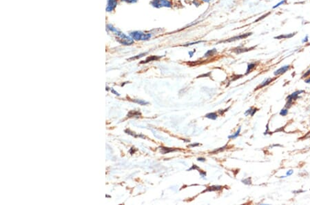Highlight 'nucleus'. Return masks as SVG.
<instances>
[{
  "mask_svg": "<svg viewBox=\"0 0 310 205\" xmlns=\"http://www.w3.org/2000/svg\"><path fill=\"white\" fill-rule=\"evenodd\" d=\"M290 65H285V66H283L281 67L280 68H279L278 70H276L275 72H274V75L276 76H278L279 75H281V74H283L285 72H286L287 70L290 69Z\"/></svg>",
  "mask_w": 310,
  "mask_h": 205,
  "instance_id": "nucleus-7",
  "label": "nucleus"
},
{
  "mask_svg": "<svg viewBox=\"0 0 310 205\" xmlns=\"http://www.w3.org/2000/svg\"><path fill=\"white\" fill-rule=\"evenodd\" d=\"M130 37L136 41H147L152 38L151 33L143 32L140 30H135L130 33Z\"/></svg>",
  "mask_w": 310,
  "mask_h": 205,
  "instance_id": "nucleus-2",
  "label": "nucleus"
},
{
  "mask_svg": "<svg viewBox=\"0 0 310 205\" xmlns=\"http://www.w3.org/2000/svg\"><path fill=\"white\" fill-rule=\"evenodd\" d=\"M296 35V32L294 33H290V34H286V35H281L278 36V37H275V39H278V40H281V39H290L292 38L293 36Z\"/></svg>",
  "mask_w": 310,
  "mask_h": 205,
  "instance_id": "nucleus-10",
  "label": "nucleus"
},
{
  "mask_svg": "<svg viewBox=\"0 0 310 205\" xmlns=\"http://www.w3.org/2000/svg\"><path fill=\"white\" fill-rule=\"evenodd\" d=\"M141 116V113L139 111H137V110H131L128 114V117H129V118H131V117H139V116Z\"/></svg>",
  "mask_w": 310,
  "mask_h": 205,
  "instance_id": "nucleus-13",
  "label": "nucleus"
},
{
  "mask_svg": "<svg viewBox=\"0 0 310 205\" xmlns=\"http://www.w3.org/2000/svg\"><path fill=\"white\" fill-rule=\"evenodd\" d=\"M286 2H287V0H283V1L280 2H279L278 4H276L274 6H273V8L274 9L276 8H278V7H279L280 6L283 5V4H285L286 3Z\"/></svg>",
  "mask_w": 310,
  "mask_h": 205,
  "instance_id": "nucleus-20",
  "label": "nucleus"
},
{
  "mask_svg": "<svg viewBox=\"0 0 310 205\" xmlns=\"http://www.w3.org/2000/svg\"><path fill=\"white\" fill-rule=\"evenodd\" d=\"M293 172H294V171H293L292 170H288V171H287V176H291V175H292V173H293Z\"/></svg>",
  "mask_w": 310,
  "mask_h": 205,
  "instance_id": "nucleus-32",
  "label": "nucleus"
},
{
  "mask_svg": "<svg viewBox=\"0 0 310 205\" xmlns=\"http://www.w3.org/2000/svg\"><path fill=\"white\" fill-rule=\"evenodd\" d=\"M199 174H200V176H201L202 178H204V177L206 176V172L205 171H203V170H200L199 171Z\"/></svg>",
  "mask_w": 310,
  "mask_h": 205,
  "instance_id": "nucleus-26",
  "label": "nucleus"
},
{
  "mask_svg": "<svg viewBox=\"0 0 310 205\" xmlns=\"http://www.w3.org/2000/svg\"><path fill=\"white\" fill-rule=\"evenodd\" d=\"M256 67V64L254 63H250L247 65V71H246V75L247 74H249L250 72H251V71L254 68Z\"/></svg>",
  "mask_w": 310,
  "mask_h": 205,
  "instance_id": "nucleus-15",
  "label": "nucleus"
},
{
  "mask_svg": "<svg viewBox=\"0 0 310 205\" xmlns=\"http://www.w3.org/2000/svg\"><path fill=\"white\" fill-rule=\"evenodd\" d=\"M205 117L206 118L210 119V120H216L217 119V118H218V116L216 115V113H210L206 114Z\"/></svg>",
  "mask_w": 310,
  "mask_h": 205,
  "instance_id": "nucleus-12",
  "label": "nucleus"
},
{
  "mask_svg": "<svg viewBox=\"0 0 310 205\" xmlns=\"http://www.w3.org/2000/svg\"><path fill=\"white\" fill-rule=\"evenodd\" d=\"M150 4L154 8H172V4L169 0H152Z\"/></svg>",
  "mask_w": 310,
  "mask_h": 205,
  "instance_id": "nucleus-3",
  "label": "nucleus"
},
{
  "mask_svg": "<svg viewBox=\"0 0 310 205\" xmlns=\"http://www.w3.org/2000/svg\"><path fill=\"white\" fill-rule=\"evenodd\" d=\"M198 170V172H199V171L201 170V169L199 168V167H198V166H196V165L194 164L192 166V167L189 168V169H188V170H187V171H189V170Z\"/></svg>",
  "mask_w": 310,
  "mask_h": 205,
  "instance_id": "nucleus-23",
  "label": "nucleus"
},
{
  "mask_svg": "<svg viewBox=\"0 0 310 205\" xmlns=\"http://www.w3.org/2000/svg\"><path fill=\"white\" fill-rule=\"evenodd\" d=\"M194 52H195V50H194V51H192V52H191V51H189V52H188V54H189V56H190V58H192V56H193V54H194Z\"/></svg>",
  "mask_w": 310,
  "mask_h": 205,
  "instance_id": "nucleus-34",
  "label": "nucleus"
},
{
  "mask_svg": "<svg viewBox=\"0 0 310 205\" xmlns=\"http://www.w3.org/2000/svg\"><path fill=\"white\" fill-rule=\"evenodd\" d=\"M107 31L112 32L113 35L115 36V38L119 43H120L122 45L125 46H130L132 45L135 42V40L132 39L130 35H127L124 32H121L119 29L115 28L112 26V24H108L106 26Z\"/></svg>",
  "mask_w": 310,
  "mask_h": 205,
  "instance_id": "nucleus-1",
  "label": "nucleus"
},
{
  "mask_svg": "<svg viewBox=\"0 0 310 205\" xmlns=\"http://www.w3.org/2000/svg\"><path fill=\"white\" fill-rule=\"evenodd\" d=\"M252 35V33L251 32H247V33H245V34H243V35H238V36H235V37H233L232 38H230L229 40H227L224 41L223 42H234V41H236V40H243V39H245V38H247L248 36H250V35Z\"/></svg>",
  "mask_w": 310,
  "mask_h": 205,
  "instance_id": "nucleus-6",
  "label": "nucleus"
},
{
  "mask_svg": "<svg viewBox=\"0 0 310 205\" xmlns=\"http://www.w3.org/2000/svg\"><path fill=\"white\" fill-rule=\"evenodd\" d=\"M252 111H253V108H250L249 109L245 111V116H249V115L251 116V114H252Z\"/></svg>",
  "mask_w": 310,
  "mask_h": 205,
  "instance_id": "nucleus-25",
  "label": "nucleus"
},
{
  "mask_svg": "<svg viewBox=\"0 0 310 205\" xmlns=\"http://www.w3.org/2000/svg\"><path fill=\"white\" fill-rule=\"evenodd\" d=\"M161 152L163 154H166V153H171V152H174V151H177L179 149L178 148H168V147H164V146H161Z\"/></svg>",
  "mask_w": 310,
  "mask_h": 205,
  "instance_id": "nucleus-8",
  "label": "nucleus"
},
{
  "mask_svg": "<svg viewBox=\"0 0 310 205\" xmlns=\"http://www.w3.org/2000/svg\"><path fill=\"white\" fill-rule=\"evenodd\" d=\"M272 81H273V79H272V78H267V79H265L264 81L262 82L261 84L259 86H258L257 88H256V89H259V88H263V87L267 86V85H268V84H270V83H271Z\"/></svg>",
  "mask_w": 310,
  "mask_h": 205,
  "instance_id": "nucleus-11",
  "label": "nucleus"
},
{
  "mask_svg": "<svg viewBox=\"0 0 310 205\" xmlns=\"http://www.w3.org/2000/svg\"><path fill=\"white\" fill-rule=\"evenodd\" d=\"M305 91L304 90H297L296 92H293L292 95H290L287 97V102L286 105H285V107L286 108H289V107L291 106V105L292 104V102L294 100H296V99L299 98V96L300 94H301L303 92H304Z\"/></svg>",
  "mask_w": 310,
  "mask_h": 205,
  "instance_id": "nucleus-4",
  "label": "nucleus"
},
{
  "mask_svg": "<svg viewBox=\"0 0 310 205\" xmlns=\"http://www.w3.org/2000/svg\"><path fill=\"white\" fill-rule=\"evenodd\" d=\"M111 91H112V92L113 93V94H115V95H116V96H120V94H119L118 92H117V91H116L114 88H111Z\"/></svg>",
  "mask_w": 310,
  "mask_h": 205,
  "instance_id": "nucleus-30",
  "label": "nucleus"
},
{
  "mask_svg": "<svg viewBox=\"0 0 310 205\" xmlns=\"http://www.w3.org/2000/svg\"><path fill=\"white\" fill-rule=\"evenodd\" d=\"M305 83H307V84H310V78L309 79H307L305 80Z\"/></svg>",
  "mask_w": 310,
  "mask_h": 205,
  "instance_id": "nucleus-35",
  "label": "nucleus"
},
{
  "mask_svg": "<svg viewBox=\"0 0 310 205\" xmlns=\"http://www.w3.org/2000/svg\"><path fill=\"white\" fill-rule=\"evenodd\" d=\"M117 6V0H108L106 10L107 12H112Z\"/></svg>",
  "mask_w": 310,
  "mask_h": 205,
  "instance_id": "nucleus-5",
  "label": "nucleus"
},
{
  "mask_svg": "<svg viewBox=\"0 0 310 205\" xmlns=\"http://www.w3.org/2000/svg\"><path fill=\"white\" fill-rule=\"evenodd\" d=\"M199 145H200L199 143H193L192 144H189L187 146L188 147H195V146H198Z\"/></svg>",
  "mask_w": 310,
  "mask_h": 205,
  "instance_id": "nucleus-27",
  "label": "nucleus"
},
{
  "mask_svg": "<svg viewBox=\"0 0 310 205\" xmlns=\"http://www.w3.org/2000/svg\"><path fill=\"white\" fill-rule=\"evenodd\" d=\"M287 113H288V110L282 109L281 110V112H280V115L282 116H287Z\"/></svg>",
  "mask_w": 310,
  "mask_h": 205,
  "instance_id": "nucleus-22",
  "label": "nucleus"
},
{
  "mask_svg": "<svg viewBox=\"0 0 310 205\" xmlns=\"http://www.w3.org/2000/svg\"><path fill=\"white\" fill-rule=\"evenodd\" d=\"M146 54H147V52H144V53H142V54H140V55H138L137 56H136V57H135V58L133 57V58H130L129 60H137V59H139V58H142V57H144V55H146Z\"/></svg>",
  "mask_w": 310,
  "mask_h": 205,
  "instance_id": "nucleus-21",
  "label": "nucleus"
},
{
  "mask_svg": "<svg viewBox=\"0 0 310 205\" xmlns=\"http://www.w3.org/2000/svg\"><path fill=\"white\" fill-rule=\"evenodd\" d=\"M197 160L199 161V162H205V159L204 158H197Z\"/></svg>",
  "mask_w": 310,
  "mask_h": 205,
  "instance_id": "nucleus-31",
  "label": "nucleus"
},
{
  "mask_svg": "<svg viewBox=\"0 0 310 205\" xmlns=\"http://www.w3.org/2000/svg\"><path fill=\"white\" fill-rule=\"evenodd\" d=\"M310 75V69H309L307 70V72L305 73L304 75H303V78H307V76H309Z\"/></svg>",
  "mask_w": 310,
  "mask_h": 205,
  "instance_id": "nucleus-28",
  "label": "nucleus"
},
{
  "mask_svg": "<svg viewBox=\"0 0 310 205\" xmlns=\"http://www.w3.org/2000/svg\"><path fill=\"white\" fill-rule=\"evenodd\" d=\"M216 52V50L215 48H214L212 50H208L207 52L204 55V57L205 58H207V57H210V56H212L215 54Z\"/></svg>",
  "mask_w": 310,
  "mask_h": 205,
  "instance_id": "nucleus-17",
  "label": "nucleus"
},
{
  "mask_svg": "<svg viewBox=\"0 0 310 205\" xmlns=\"http://www.w3.org/2000/svg\"><path fill=\"white\" fill-rule=\"evenodd\" d=\"M242 182L245 184L250 185L252 184V180H251V178H247L246 179H244L242 180Z\"/></svg>",
  "mask_w": 310,
  "mask_h": 205,
  "instance_id": "nucleus-19",
  "label": "nucleus"
},
{
  "mask_svg": "<svg viewBox=\"0 0 310 205\" xmlns=\"http://www.w3.org/2000/svg\"><path fill=\"white\" fill-rule=\"evenodd\" d=\"M132 101L134 102L135 103L139 104V105H142V106H145V105L149 104L148 102L145 101V100H138V99H136V100H132Z\"/></svg>",
  "mask_w": 310,
  "mask_h": 205,
  "instance_id": "nucleus-14",
  "label": "nucleus"
},
{
  "mask_svg": "<svg viewBox=\"0 0 310 205\" xmlns=\"http://www.w3.org/2000/svg\"><path fill=\"white\" fill-rule=\"evenodd\" d=\"M241 127H239V128L238 129V130L236 132L234 135H231V136H228V138L229 139H235L238 136H239V134L241 133Z\"/></svg>",
  "mask_w": 310,
  "mask_h": 205,
  "instance_id": "nucleus-18",
  "label": "nucleus"
},
{
  "mask_svg": "<svg viewBox=\"0 0 310 205\" xmlns=\"http://www.w3.org/2000/svg\"><path fill=\"white\" fill-rule=\"evenodd\" d=\"M257 110H258V108H253V111H252V114H251V116H254V113H255Z\"/></svg>",
  "mask_w": 310,
  "mask_h": 205,
  "instance_id": "nucleus-33",
  "label": "nucleus"
},
{
  "mask_svg": "<svg viewBox=\"0 0 310 205\" xmlns=\"http://www.w3.org/2000/svg\"><path fill=\"white\" fill-rule=\"evenodd\" d=\"M121 2H126V3H128V4H135V3H137L139 0H121Z\"/></svg>",
  "mask_w": 310,
  "mask_h": 205,
  "instance_id": "nucleus-24",
  "label": "nucleus"
},
{
  "mask_svg": "<svg viewBox=\"0 0 310 205\" xmlns=\"http://www.w3.org/2000/svg\"><path fill=\"white\" fill-rule=\"evenodd\" d=\"M223 187L221 186H208L206 190H205L203 192H207V191H216L221 190Z\"/></svg>",
  "mask_w": 310,
  "mask_h": 205,
  "instance_id": "nucleus-9",
  "label": "nucleus"
},
{
  "mask_svg": "<svg viewBox=\"0 0 310 205\" xmlns=\"http://www.w3.org/2000/svg\"><path fill=\"white\" fill-rule=\"evenodd\" d=\"M308 38H309L308 35H306V37H305V38L304 39L302 40V43H307V42H308V40H309V39H308Z\"/></svg>",
  "mask_w": 310,
  "mask_h": 205,
  "instance_id": "nucleus-29",
  "label": "nucleus"
},
{
  "mask_svg": "<svg viewBox=\"0 0 310 205\" xmlns=\"http://www.w3.org/2000/svg\"><path fill=\"white\" fill-rule=\"evenodd\" d=\"M161 58V57H156V56H151V57H149V58H148L146 59V60L144 61V62H142L141 63L143 64V63H148V62H151V61H155V60H158L159 58Z\"/></svg>",
  "mask_w": 310,
  "mask_h": 205,
  "instance_id": "nucleus-16",
  "label": "nucleus"
}]
</instances>
